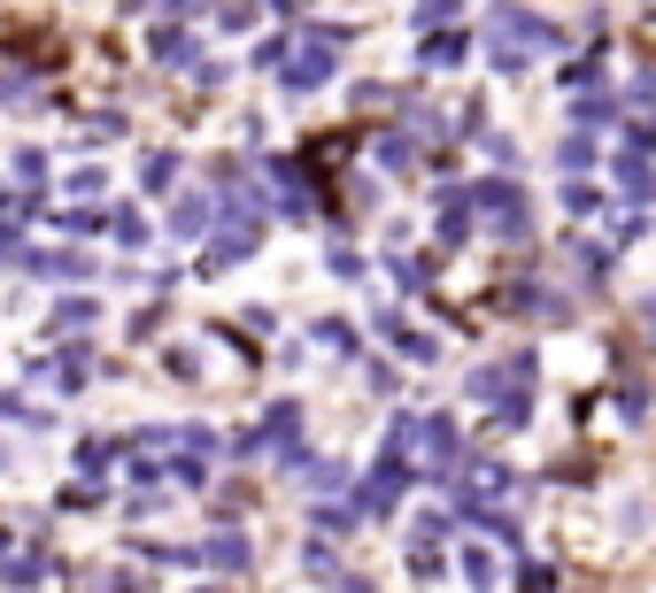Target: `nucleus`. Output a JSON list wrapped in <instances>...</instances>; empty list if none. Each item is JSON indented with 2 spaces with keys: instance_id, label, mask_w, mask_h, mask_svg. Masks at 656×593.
<instances>
[{
  "instance_id": "f257e3e1",
  "label": "nucleus",
  "mask_w": 656,
  "mask_h": 593,
  "mask_svg": "<svg viewBox=\"0 0 656 593\" xmlns=\"http://www.w3.org/2000/svg\"><path fill=\"white\" fill-rule=\"evenodd\" d=\"M556 47V23H541V16H525V8H494L487 16V62L494 70H525L533 54H548Z\"/></svg>"
},
{
  "instance_id": "f03ea898",
  "label": "nucleus",
  "mask_w": 656,
  "mask_h": 593,
  "mask_svg": "<svg viewBox=\"0 0 656 593\" xmlns=\"http://www.w3.org/2000/svg\"><path fill=\"white\" fill-rule=\"evenodd\" d=\"M525 386H533V355H509V362H502V370H480V378H472V393H480V401H502V425H525Z\"/></svg>"
},
{
  "instance_id": "7ed1b4c3",
  "label": "nucleus",
  "mask_w": 656,
  "mask_h": 593,
  "mask_svg": "<svg viewBox=\"0 0 656 593\" xmlns=\"http://www.w3.org/2000/svg\"><path fill=\"white\" fill-rule=\"evenodd\" d=\"M472 201H480V216H487V224L502 232V239H525V193H517L509 177H502V185L487 177V185H480Z\"/></svg>"
},
{
  "instance_id": "20e7f679",
  "label": "nucleus",
  "mask_w": 656,
  "mask_h": 593,
  "mask_svg": "<svg viewBox=\"0 0 656 593\" xmlns=\"http://www.w3.org/2000/svg\"><path fill=\"white\" fill-rule=\"evenodd\" d=\"M332 54H340V31H317V47H302V54L286 62V85H294V93H317L332 78Z\"/></svg>"
},
{
  "instance_id": "39448f33",
  "label": "nucleus",
  "mask_w": 656,
  "mask_h": 593,
  "mask_svg": "<svg viewBox=\"0 0 656 593\" xmlns=\"http://www.w3.org/2000/svg\"><path fill=\"white\" fill-rule=\"evenodd\" d=\"M410 440L425 447V462H433V470H456V462H464V454H456V425H448V417H425V425H410Z\"/></svg>"
},
{
  "instance_id": "423d86ee",
  "label": "nucleus",
  "mask_w": 656,
  "mask_h": 593,
  "mask_svg": "<svg viewBox=\"0 0 656 593\" xmlns=\"http://www.w3.org/2000/svg\"><path fill=\"white\" fill-rule=\"evenodd\" d=\"M209 224H216V216H209V201H201V193H185V201L170 208V232H178V239H209Z\"/></svg>"
},
{
  "instance_id": "0eeeda50",
  "label": "nucleus",
  "mask_w": 656,
  "mask_h": 593,
  "mask_svg": "<svg viewBox=\"0 0 656 593\" xmlns=\"http://www.w3.org/2000/svg\"><path fill=\"white\" fill-rule=\"evenodd\" d=\"M201 563H216V571H240V563H248V540H240V532H216V540L201 548Z\"/></svg>"
},
{
  "instance_id": "6e6552de",
  "label": "nucleus",
  "mask_w": 656,
  "mask_h": 593,
  "mask_svg": "<svg viewBox=\"0 0 656 593\" xmlns=\"http://www.w3.org/2000/svg\"><path fill=\"white\" fill-rule=\"evenodd\" d=\"M31 270H39V278H85V270H93V263H85V255H70V247H62V255H31Z\"/></svg>"
},
{
  "instance_id": "1a4fd4ad",
  "label": "nucleus",
  "mask_w": 656,
  "mask_h": 593,
  "mask_svg": "<svg viewBox=\"0 0 656 593\" xmlns=\"http://www.w3.org/2000/svg\"><path fill=\"white\" fill-rule=\"evenodd\" d=\"M62 324H70V331H85V324H93V300H70V308H54V331H62Z\"/></svg>"
},
{
  "instance_id": "9d476101",
  "label": "nucleus",
  "mask_w": 656,
  "mask_h": 593,
  "mask_svg": "<svg viewBox=\"0 0 656 593\" xmlns=\"http://www.w3.org/2000/svg\"><path fill=\"white\" fill-rule=\"evenodd\" d=\"M464 579H472V586H494V555L472 548V555H464Z\"/></svg>"
},
{
  "instance_id": "9b49d317",
  "label": "nucleus",
  "mask_w": 656,
  "mask_h": 593,
  "mask_svg": "<svg viewBox=\"0 0 656 593\" xmlns=\"http://www.w3.org/2000/svg\"><path fill=\"white\" fill-rule=\"evenodd\" d=\"M448 16H456V0H417V23H425V31H433V23H448Z\"/></svg>"
}]
</instances>
